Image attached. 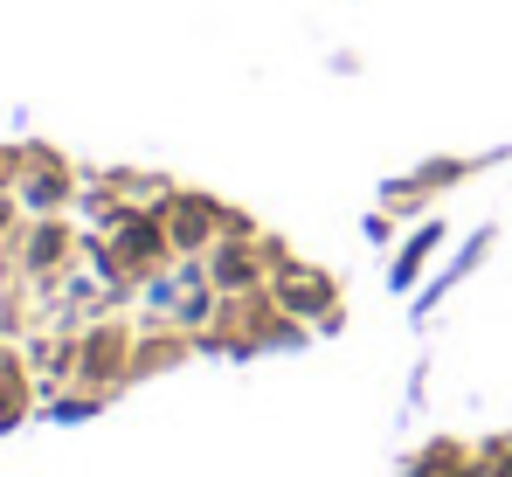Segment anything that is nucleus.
<instances>
[{
  "mask_svg": "<svg viewBox=\"0 0 512 477\" xmlns=\"http://www.w3.org/2000/svg\"><path fill=\"white\" fill-rule=\"evenodd\" d=\"M333 298H340V291H333L326 270H291V277H277V298H270V305H277V312L326 318V312H333Z\"/></svg>",
  "mask_w": 512,
  "mask_h": 477,
  "instance_id": "obj_1",
  "label": "nucleus"
},
{
  "mask_svg": "<svg viewBox=\"0 0 512 477\" xmlns=\"http://www.w3.org/2000/svg\"><path fill=\"white\" fill-rule=\"evenodd\" d=\"M208 312H215V298H208V291L180 298V325H208Z\"/></svg>",
  "mask_w": 512,
  "mask_h": 477,
  "instance_id": "obj_3",
  "label": "nucleus"
},
{
  "mask_svg": "<svg viewBox=\"0 0 512 477\" xmlns=\"http://www.w3.org/2000/svg\"><path fill=\"white\" fill-rule=\"evenodd\" d=\"M263 249H270V242L236 236V249L215 256V291H256V256H263Z\"/></svg>",
  "mask_w": 512,
  "mask_h": 477,
  "instance_id": "obj_2",
  "label": "nucleus"
}]
</instances>
